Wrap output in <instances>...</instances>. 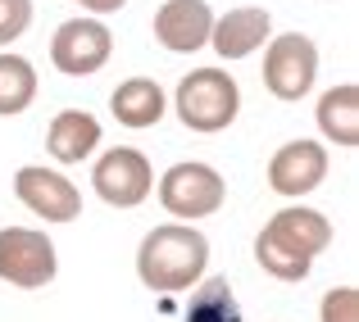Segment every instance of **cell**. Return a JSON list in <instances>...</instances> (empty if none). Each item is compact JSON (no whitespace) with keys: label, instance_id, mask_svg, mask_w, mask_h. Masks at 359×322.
Returning <instances> with one entry per match:
<instances>
[{"label":"cell","instance_id":"1","mask_svg":"<svg viewBox=\"0 0 359 322\" xmlns=\"http://www.w3.org/2000/svg\"><path fill=\"white\" fill-rule=\"evenodd\" d=\"M327 245H332V223L318 209L287 204V209H278L264 223V232L255 236V259L278 281H305L314 259Z\"/></svg>","mask_w":359,"mask_h":322},{"label":"cell","instance_id":"2","mask_svg":"<svg viewBox=\"0 0 359 322\" xmlns=\"http://www.w3.org/2000/svg\"><path fill=\"white\" fill-rule=\"evenodd\" d=\"M210 268V236H201L191 223L150 227L137 250V277L159 295L191 290Z\"/></svg>","mask_w":359,"mask_h":322},{"label":"cell","instance_id":"3","mask_svg":"<svg viewBox=\"0 0 359 322\" xmlns=\"http://www.w3.org/2000/svg\"><path fill=\"white\" fill-rule=\"evenodd\" d=\"M173 109L187 132H228L241 113V87L223 69H191L173 91Z\"/></svg>","mask_w":359,"mask_h":322},{"label":"cell","instance_id":"4","mask_svg":"<svg viewBox=\"0 0 359 322\" xmlns=\"http://www.w3.org/2000/svg\"><path fill=\"white\" fill-rule=\"evenodd\" d=\"M223 200H228V182H223L219 168L201 164H173L164 177H159V204L177 218V223H201V218L219 214Z\"/></svg>","mask_w":359,"mask_h":322},{"label":"cell","instance_id":"5","mask_svg":"<svg viewBox=\"0 0 359 322\" xmlns=\"http://www.w3.org/2000/svg\"><path fill=\"white\" fill-rule=\"evenodd\" d=\"M60 272L55 241L36 227H0V281L18 290H41Z\"/></svg>","mask_w":359,"mask_h":322},{"label":"cell","instance_id":"6","mask_svg":"<svg viewBox=\"0 0 359 322\" xmlns=\"http://www.w3.org/2000/svg\"><path fill=\"white\" fill-rule=\"evenodd\" d=\"M318 82V46L305 32H282L269 36L264 50V87L278 100H300Z\"/></svg>","mask_w":359,"mask_h":322},{"label":"cell","instance_id":"7","mask_svg":"<svg viewBox=\"0 0 359 322\" xmlns=\"http://www.w3.org/2000/svg\"><path fill=\"white\" fill-rule=\"evenodd\" d=\"M91 191L100 195L114 209H137L150 191H155V173H150V159L132 146H114L96 159L91 168Z\"/></svg>","mask_w":359,"mask_h":322},{"label":"cell","instance_id":"8","mask_svg":"<svg viewBox=\"0 0 359 322\" xmlns=\"http://www.w3.org/2000/svg\"><path fill=\"white\" fill-rule=\"evenodd\" d=\"M109 55H114V36L96 18H69L50 41V59L64 78H91L109 64Z\"/></svg>","mask_w":359,"mask_h":322},{"label":"cell","instance_id":"9","mask_svg":"<svg viewBox=\"0 0 359 322\" xmlns=\"http://www.w3.org/2000/svg\"><path fill=\"white\" fill-rule=\"evenodd\" d=\"M327 177V146L323 141H287L278 155L269 159V186L282 195V200H300V195L318 191Z\"/></svg>","mask_w":359,"mask_h":322},{"label":"cell","instance_id":"10","mask_svg":"<svg viewBox=\"0 0 359 322\" xmlns=\"http://www.w3.org/2000/svg\"><path fill=\"white\" fill-rule=\"evenodd\" d=\"M14 195L18 204H27L36 218H46V223H73V218L82 214V195L78 186L69 182L64 173H55V168H18L14 173Z\"/></svg>","mask_w":359,"mask_h":322},{"label":"cell","instance_id":"11","mask_svg":"<svg viewBox=\"0 0 359 322\" xmlns=\"http://www.w3.org/2000/svg\"><path fill=\"white\" fill-rule=\"evenodd\" d=\"M214 9L210 0H168L155 9V41L173 55H196L201 46H210Z\"/></svg>","mask_w":359,"mask_h":322},{"label":"cell","instance_id":"12","mask_svg":"<svg viewBox=\"0 0 359 322\" xmlns=\"http://www.w3.org/2000/svg\"><path fill=\"white\" fill-rule=\"evenodd\" d=\"M269 36H273V18H269V9H259V5L228 9V14L214 18V27H210V46H214L219 59H245V55L264 50Z\"/></svg>","mask_w":359,"mask_h":322},{"label":"cell","instance_id":"13","mask_svg":"<svg viewBox=\"0 0 359 322\" xmlns=\"http://www.w3.org/2000/svg\"><path fill=\"white\" fill-rule=\"evenodd\" d=\"M46 146H50V155L60 159V164H82L87 155H96L100 146V122L96 113L87 109H64L50 118V127H46Z\"/></svg>","mask_w":359,"mask_h":322},{"label":"cell","instance_id":"14","mask_svg":"<svg viewBox=\"0 0 359 322\" xmlns=\"http://www.w3.org/2000/svg\"><path fill=\"white\" fill-rule=\"evenodd\" d=\"M109 109H114V118L123 122V127L141 132V127H155V122L164 118L168 96H164V87L150 82V78H128V82H118V87H114Z\"/></svg>","mask_w":359,"mask_h":322},{"label":"cell","instance_id":"15","mask_svg":"<svg viewBox=\"0 0 359 322\" xmlns=\"http://www.w3.org/2000/svg\"><path fill=\"white\" fill-rule=\"evenodd\" d=\"M314 118H318V132H323L327 141L355 150L359 146V87L355 82H341V87H332L327 96H318Z\"/></svg>","mask_w":359,"mask_h":322},{"label":"cell","instance_id":"16","mask_svg":"<svg viewBox=\"0 0 359 322\" xmlns=\"http://www.w3.org/2000/svg\"><path fill=\"white\" fill-rule=\"evenodd\" d=\"M241 304L232 295V286L223 277H201L191 290V304H187L182 322H241Z\"/></svg>","mask_w":359,"mask_h":322},{"label":"cell","instance_id":"17","mask_svg":"<svg viewBox=\"0 0 359 322\" xmlns=\"http://www.w3.org/2000/svg\"><path fill=\"white\" fill-rule=\"evenodd\" d=\"M36 100V69L23 55H0V118L32 109Z\"/></svg>","mask_w":359,"mask_h":322},{"label":"cell","instance_id":"18","mask_svg":"<svg viewBox=\"0 0 359 322\" xmlns=\"http://www.w3.org/2000/svg\"><path fill=\"white\" fill-rule=\"evenodd\" d=\"M318 322H359V290L355 286H332L318 304Z\"/></svg>","mask_w":359,"mask_h":322},{"label":"cell","instance_id":"19","mask_svg":"<svg viewBox=\"0 0 359 322\" xmlns=\"http://www.w3.org/2000/svg\"><path fill=\"white\" fill-rule=\"evenodd\" d=\"M32 27V0H0V46L18 41Z\"/></svg>","mask_w":359,"mask_h":322},{"label":"cell","instance_id":"20","mask_svg":"<svg viewBox=\"0 0 359 322\" xmlns=\"http://www.w3.org/2000/svg\"><path fill=\"white\" fill-rule=\"evenodd\" d=\"M73 5H82L87 14H114V9H123L128 0H73Z\"/></svg>","mask_w":359,"mask_h":322}]
</instances>
